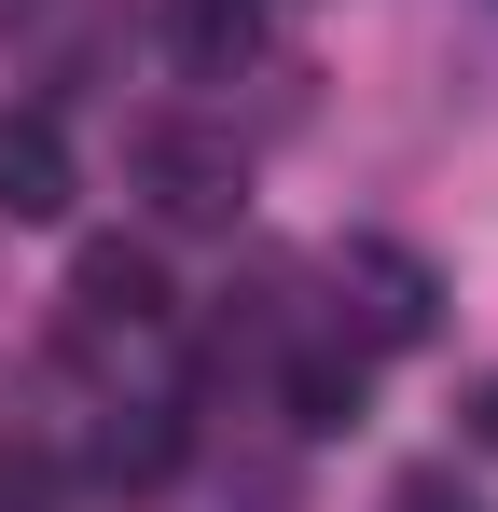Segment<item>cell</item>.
Here are the masks:
<instances>
[{
    "mask_svg": "<svg viewBox=\"0 0 498 512\" xmlns=\"http://www.w3.org/2000/svg\"><path fill=\"white\" fill-rule=\"evenodd\" d=\"M402 512H443V485H402ZM457 512H471V499H457Z\"/></svg>",
    "mask_w": 498,
    "mask_h": 512,
    "instance_id": "obj_8",
    "label": "cell"
},
{
    "mask_svg": "<svg viewBox=\"0 0 498 512\" xmlns=\"http://www.w3.org/2000/svg\"><path fill=\"white\" fill-rule=\"evenodd\" d=\"M346 416H360V346L291 360V429H346Z\"/></svg>",
    "mask_w": 498,
    "mask_h": 512,
    "instance_id": "obj_6",
    "label": "cell"
},
{
    "mask_svg": "<svg viewBox=\"0 0 498 512\" xmlns=\"http://www.w3.org/2000/svg\"><path fill=\"white\" fill-rule=\"evenodd\" d=\"M249 42H263V14H249V0H180V70H208V84H222V70H249Z\"/></svg>",
    "mask_w": 498,
    "mask_h": 512,
    "instance_id": "obj_5",
    "label": "cell"
},
{
    "mask_svg": "<svg viewBox=\"0 0 498 512\" xmlns=\"http://www.w3.org/2000/svg\"><path fill=\"white\" fill-rule=\"evenodd\" d=\"M346 305H360V346H415L429 333V263L415 250H388V236H346Z\"/></svg>",
    "mask_w": 498,
    "mask_h": 512,
    "instance_id": "obj_2",
    "label": "cell"
},
{
    "mask_svg": "<svg viewBox=\"0 0 498 512\" xmlns=\"http://www.w3.org/2000/svg\"><path fill=\"white\" fill-rule=\"evenodd\" d=\"M471 443H485V457H498V374H485V388H471Z\"/></svg>",
    "mask_w": 498,
    "mask_h": 512,
    "instance_id": "obj_7",
    "label": "cell"
},
{
    "mask_svg": "<svg viewBox=\"0 0 498 512\" xmlns=\"http://www.w3.org/2000/svg\"><path fill=\"white\" fill-rule=\"evenodd\" d=\"M70 305L97 319V333H153V319H166V263L125 250V236H97V250L70 263Z\"/></svg>",
    "mask_w": 498,
    "mask_h": 512,
    "instance_id": "obj_4",
    "label": "cell"
},
{
    "mask_svg": "<svg viewBox=\"0 0 498 512\" xmlns=\"http://www.w3.org/2000/svg\"><path fill=\"white\" fill-rule=\"evenodd\" d=\"M56 208H70V125L0 111V222H56Z\"/></svg>",
    "mask_w": 498,
    "mask_h": 512,
    "instance_id": "obj_3",
    "label": "cell"
},
{
    "mask_svg": "<svg viewBox=\"0 0 498 512\" xmlns=\"http://www.w3.org/2000/svg\"><path fill=\"white\" fill-rule=\"evenodd\" d=\"M139 194H153L166 222H236V194H249V167H236V139H208V125H139Z\"/></svg>",
    "mask_w": 498,
    "mask_h": 512,
    "instance_id": "obj_1",
    "label": "cell"
}]
</instances>
